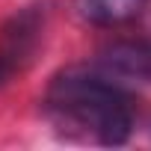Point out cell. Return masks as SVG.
Here are the masks:
<instances>
[{"instance_id": "2", "label": "cell", "mask_w": 151, "mask_h": 151, "mask_svg": "<svg viewBox=\"0 0 151 151\" xmlns=\"http://www.w3.org/2000/svg\"><path fill=\"white\" fill-rule=\"evenodd\" d=\"M42 27L45 15L39 12V6L21 9L3 24L0 30V86H6L15 74H21L33 62V53L42 42Z\"/></svg>"}, {"instance_id": "4", "label": "cell", "mask_w": 151, "mask_h": 151, "mask_svg": "<svg viewBox=\"0 0 151 151\" xmlns=\"http://www.w3.org/2000/svg\"><path fill=\"white\" fill-rule=\"evenodd\" d=\"M148 9V0H74L80 21L95 27H122L136 21Z\"/></svg>"}, {"instance_id": "1", "label": "cell", "mask_w": 151, "mask_h": 151, "mask_svg": "<svg viewBox=\"0 0 151 151\" xmlns=\"http://www.w3.org/2000/svg\"><path fill=\"white\" fill-rule=\"evenodd\" d=\"M45 107L50 119L98 145H124L133 133L130 92L95 68H65L47 86Z\"/></svg>"}, {"instance_id": "3", "label": "cell", "mask_w": 151, "mask_h": 151, "mask_svg": "<svg viewBox=\"0 0 151 151\" xmlns=\"http://www.w3.org/2000/svg\"><path fill=\"white\" fill-rule=\"evenodd\" d=\"M95 71L116 83H151V42L127 39L104 47L95 59Z\"/></svg>"}]
</instances>
